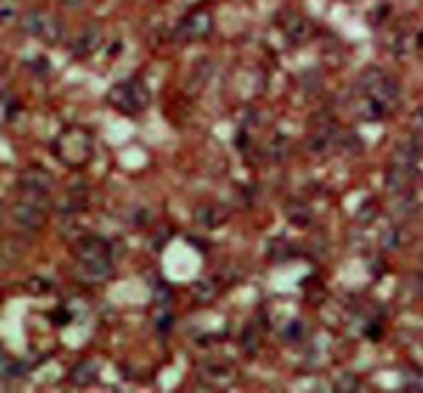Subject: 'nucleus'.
Returning <instances> with one entry per match:
<instances>
[{
  "label": "nucleus",
  "mask_w": 423,
  "mask_h": 393,
  "mask_svg": "<svg viewBox=\"0 0 423 393\" xmlns=\"http://www.w3.org/2000/svg\"><path fill=\"white\" fill-rule=\"evenodd\" d=\"M64 2H69V4H79V2H83V0H64Z\"/></svg>",
  "instance_id": "7ed1b4c3"
},
{
  "label": "nucleus",
  "mask_w": 423,
  "mask_h": 393,
  "mask_svg": "<svg viewBox=\"0 0 423 393\" xmlns=\"http://www.w3.org/2000/svg\"><path fill=\"white\" fill-rule=\"evenodd\" d=\"M112 104L118 106L120 110L132 114L142 110L149 104V94L145 89V85L139 81H128V83H120L116 89L112 92Z\"/></svg>",
  "instance_id": "f03ea898"
},
{
  "label": "nucleus",
  "mask_w": 423,
  "mask_h": 393,
  "mask_svg": "<svg viewBox=\"0 0 423 393\" xmlns=\"http://www.w3.org/2000/svg\"><path fill=\"white\" fill-rule=\"evenodd\" d=\"M58 155L62 157V162L71 164V166H81L87 162V157L91 155V145L85 133L77 131V133H64L58 141Z\"/></svg>",
  "instance_id": "f257e3e1"
}]
</instances>
